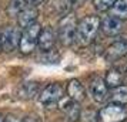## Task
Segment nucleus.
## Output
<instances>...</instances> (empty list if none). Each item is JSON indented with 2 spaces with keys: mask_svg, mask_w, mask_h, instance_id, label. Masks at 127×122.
<instances>
[{
  "mask_svg": "<svg viewBox=\"0 0 127 122\" xmlns=\"http://www.w3.org/2000/svg\"><path fill=\"white\" fill-rule=\"evenodd\" d=\"M100 29V18L97 16H87L77 23L76 29V41L81 47H87L92 44L94 37Z\"/></svg>",
  "mask_w": 127,
  "mask_h": 122,
  "instance_id": "obj_1",
  "label": "nucleus"
},
{
  "mask_svg": "<svg viewBox=\"0 0 127 122\" xmlns=\"http://www.w3.org/2000/svg\"><path fill=\"white\" fill-rule=\"evenodd\" d=\"M76 29H77V20L73 14H66L59 21L57 38L63 46H70L76 40Z\"/></svg>",
  "mask_w": 127,
  "mask_h": 122,
  "instance_id": "obj_2",
  "label": "nucleus"
},
{
  "mask_svg": "<svg viewBox=\"0 0 127 122\" xmlns=\"http://www.w3.org/2000/svg\"><path fill=\"white\" fill-rule=\"evenodd\" d=\"M40 31L41 27L39 23H33L24 29V31L20 35V44H19V48L23 54H30L36 48Z\"/></svg>",
  "mask_w": 127,
  "mask_h": 122,
  "instance_id": "obj_3",
  "label": "nucleus"
},
{
  "mask_svg": "<svg viewBox=\"0 0 127 122\" xmlns=\"http://www.w3.org/2000/svg\"><path fill=\"white\" fill-rule=\"evenodd\" d=\"M127 119V109L123 105L110 104L104 106L98 114L100 122H124Z\"/></svg>",
  "mask_w": 127,
  "mask_h": 122,
  "instance_id": "obj_4",
  "label": "nucleus"
},
{
  "mask_svg": "<svg viewBox=\"0 0 127 122\" xmlns=\"http://www.w3.org/2000/svg\"><path fill=\"white\" fill-rule=\"evenodd\" d=\"M63 87L59 82H53L50 85H47L39 95V101L43 105H52L59 102L63 98Z\"/></svg>",
  "mask_w": 127,
  "mask_h": 122,
  "instance_id": "obj_5",
  "label": "nucleus"
},
{
  "mask_svg": "<svg viewBox=\"0 0 127 122\" xmlns=\"http://www.w3.org/2000/svg\"><path fill=\"white\" fill-rule=\"evenodd\" d=\"M89 91L96 102H104L109 98V87L106 85V81L101 77H93L89 85Z\"/></svg>",
  "mask_w": 127,
  "mask_h": 122,
  "instance_id": "obj_6",
  "label": "nucleus"
},
{
  "mask_svg": "<svg viewBox=\"0 0 127 122\" xmlns=\"http://www.w3.org/2000/svg\"><path fill=\"white\" fill-rule=\"evenodd\" d=\"M20 31L16 27H9L6 29L1 35H0V41H1V50L6 52H10L16 50L20 44Z\"/></svg>",
  "mask_w": 127,
  "mask_h": 122,
  "instance_id": "obj_7",
  "label": "nucleus"
},
{
  "mask_svg": "<svg viewBox=\"0 0 127 122\" xmlns=\"http://www.w3.org/2000/svg\"><path fill=\"white\" fill-rule=\"evenodd\" d=\"M126 54H127V40H117L106 48L104 60L107 63H113V61H117L121 57H124Z\"/></svg>",
  "mask_w": 127,
  "mask_h": 122,
  "instance_id": "obj_8",
  "label": "nucleus"
},
{
  "mask_svg": "<svg viewBox=\"0 0 127 122\" xmlns=\"http://www.w3.org/2000/svg\"><path fill=\"white\" fill-rule=\"evenodd\" d=\"M100 29L107 35H117L120 34L121 30H123V21L117 17L107 16L103 21H100Z\"/></svg>",
  "mask_w": 127,
  "mask_h": 122,
  "instance_id": "obj_9",
  "label": "nucleus"
},
{
  "mask_svg": "<svg viewBox=\"0 0 127 122\" xmlns=\"http://www.w3.org/2000/svg\"><path fill=\"white\" fill-rule=\"evenodd\" d=\"M56 43V35L53 31L52 27H46V29H41L40 34H39V40H37V46L41 51H50Z\"/></svg>",
  "mask_w": 127,
  "mask_h": 122,
  "instance_id": "obj_10",
  "label": "nucleus"
},
{
  "mask_svg": "<svg viewBox=\"0 0 127 122\" xmlns=\"http://www.w3.org/2000/svg\"><path fill=\"white\" fill-rule=\"evenodd\" d=\"M62 111L64 112L66 121L67 122H77L80 119V108L79 104L71 101V99H64L62 101Z\"/></svg>",
  "mask_w": 127,
  "mask_h": 122,
  "instance_id": "obj_11",
  "label": "nucleus"
},
{
  "mask_svg": "<svg viewBox=\"0 0 127 122\" xmlns=\"http://www.w3.org/2000/svg\"><path fill=\"white\" fill-rule=\"evenodd\" d=\"M37 16H39V12H37V9L34 6H27L24 7L22 12L19 13L17 16V23L20 27H27L30 24L36 23V20H37Z\"/></svg>",
  "mask_w": 127,
  "mask_h": 122,
  "instance_id": "obj_12",
  "label": "nucleus"
},
{
  "mask_svg": "<svg viewBox=\"0 0 127 122\" xmlns=\"http://www.w3.org/2000/svg\"><path fill=\"white\" fill-rule=\"evenodd\" d=\"M67 95L71 101L74 102H81L84 97H86V92H84V87L81 85V82L79 80H70L69 84H67Z\"/></svg>",
  "mask_w": 127,
  "mask_h": 122,
  "instance_id": "obj_13",
  "label": "nucleus"
},
{
  "mask_svg": "<svg viewBox=\"0 0 127 122\" xmlns=\"http://www.w3.org/2000/svg\"><path fill=\"white\" fill-rule=\"evenodd\" d=\"M39 92V82L26 81L23 82L17 89V95L20 99H32Z\"/></svg>",
  "mask_w": 127,
  "mask_h": 122,
  "instance_id": "obj_14",
  "label": "nucleus"
},
{
  "mask_svg": "<svg viewBox=\"0 0 127 122\" xmlns=\"http://www.w3.org/2000/svg\"><path fill=\"white\" fill-rule=\"evenodd\" d=\"M104 81H106V85L109 88H116V87H119V85L123 84V74L117 68H111L106 74Z\"/></svg>",
  "mask_w": 127,
  "mask_h": 122,
  "instance_id": "obj_15",
  "label": "nucleus"
},
{
  "mask_svg": "<svg viewBox=\"0 0 127 122\" xmlns=\"http://www.w3.org/2000/svg\"><path fill=\"white\" fill-rule=\"evenodd\" d=\"M109 95L114 104L126 105L127 104V85H119V87L113 88L111 94H109Z\"/></svg>",
  "mask_w": 127,
  "mask_h": 122,
  "instance_id": "obj_16",
  "label": "nucleus"
},
{
  "mask_svg": "<svg viewBox=\"0 0 127 122\" xmlns=\"http://www.w3.org/2000/svg\"><path fill=\"white\" fill-rule=\"evenodd\" d=\"M110 13L113 17L123 20L127 17V0H116L114 4L110 9Z\"/></svg>",
  "mask_w": 127,
  "mask_h": 122,
  "instance_id": "obj_17",
  "label": "nucleus"
},
{
  "mask_svg": "<svg viewBox=\"0 0 127 122\" xmlns=\"http://www.w3.org/2000/svg\"><path fill=\"white\" fill-rule=\"evenodd\" d=\"M27 6V3L24 0H12L7 6V14L10 17H17L19 13L23 10L24 7Z\"/></svg>",
  "mask_w": 127,
  "mask_h": 122,
  "instance_id": "obj_18",
  "label": "nucleus"
},
{
  "mask_svg": "<svg viewBox=\"0 0 127 122\" xmlns=\"http://www.w3.org/2000/svg\"><path fill=\"white\" fill-rule=\"evenodd\" d=\"M81 122H98V114L94 109H86L80 112Z\"/></svg>",
  "mask_w": 127,
  "mask_h": 122,
  "instance_id": "obj_19",
  "label": "nucleus"
},
{
  "mask_svg": "<svg viewBox=\"0 0 127 122\" xmlns=\"http://www.w3.org/2000/svg\"><path fill=\"white\" fill-rule=\"evenodd\" d=\"M114 1L116 0H93V4H94V9L97 12H107L111 9Z\"/></svg>",
  "mask_w": 127,
  "mask_h": 122,
  "instance_id": "obj_20",
  "label": "nucleus"
},
{
  "mask_svg": "<svg viewBox=\"0 0 127 122\" xmlns=\"http://www.w3.org/2000/svg\"><path fill=\"white\" fill-rule=\"evenodd\" d=\"M22 122H40V118L36 115H27L24 119H22Z\"/></svg>",
  "mask_w": 127,
  "mask_h": 122,
  "instance_id": "obj_21",
  "label": "nucleus"
},
{
  "mask_svg": "<svg viewBox=\"0 0 127 122\" xmlns=\"http://www.w3.org/2000/svg\"><path fill=\"white\" fill-rule=\"evenodd\" d=\"M86 0H69V3H70V6L71 7H77V6H80V4H83Z\"/></svg>",
  "mask_w": 127,
  "mask_h": 122,
  "instance_id": "obj_22",
  "label": "nucleus"
},
{
  "mask_svg": "<svg viewBox=\"0 0 127 122\" xmlns=\"http://www.w3.org/2000/svg\"><path fill=\"white\" fill-rule=\"evenodd\" d=\"M24 1H26V3H27V4H29V6H37V4H40V3H43V1H44V0H24Z\"/></svg>",
  "mask_w": 127,
  "mask_h": 122,
  "instance_id": "obj_23",
  "label": "nucleus"
},
{
  "mask_svg": "<svg viewBox=\"0 0 127 122\" xmlns=\"http://www.w3.org/2000/svg\"><path fill=\"white\" fill-rule=\"evenodd\" d=\"M3 122H22L19 118H16V116H13V115H9V116H6V119Z\"/></svg>",
  "mask_w": 127,
  "mask_h": 122,
  "instance_id": "obj_24",
  "label": "nucleus"
},
{
  "mask_svg": "<svg viewBox=\"0 0 127 122\" xmlns=\"http://www.w3.org/2000/svg\"><path fill=\"white\" fill-rule=\"evenodd\" d=\"M0 51H1V41H0Z\"/></svg>",
  "mask_w": 127,
  "mask_h": 122,
  "instance_id": "obj_25",
  "label": "nucleus"
},
{
  "mask_svg": "<svg viewBox=\"0 0 127 122\" xmlns=\"http://www.w3.org/2000/svg\"><path fill=\"white\" fill-rule=\"evenodd\" d=\"M0 122H3V119H1V116H0Z\"/></svg>",
  "mask_w": 127,
  "mask_h": 122,
  "instance_id": "obj_26",
  "label": "nucleus"
},
{
  "mask_svg": "<svg viewBox=\"0 0 127 122\" xmlns=\"http://www.w3.org/2000/svg\"><path fill=\"white\" fill-rule=\"evenodd\" d=\"M126 74H127V71H126Z\"/></svg>",
  "mask_w": 127,
  "mask_h": 122,
  "instance_id": "obj_27",
  "label": "nucleus"
}]
</instances>
